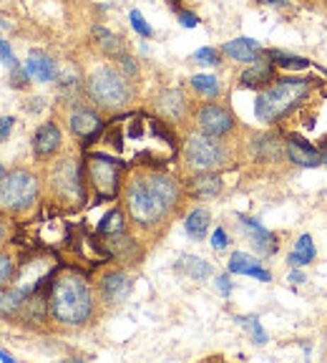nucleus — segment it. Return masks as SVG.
Here are the masks:
<instances>
[{"instance_id":"obj_1","label":"nucleus","mask_w":327,"mask_h":363,"mask_svg":"<svg viewBox=\"0 0 327 363\" xmlns=\"http://www.w3.org/2000/svg\"><path fill=\"white\" fill-rule=\"evenodd\" d=\"M179 199L176 182L166 174L136 177L126 189V207L136 225L154 227L169 215V210Z\"/></svg>"},{"instance_id":"obj_2","label":"nucleus","mask_w":327,"mask_h":363,"mask_svg":"<svg viewBox=\"0 0 327 363\" xmlns=\"http://www.w3.org/2000/svg\"><path fill=\"white\" fill-rule=\"evenodd\" d=\"M51 313L63 325H84L93 315V293L79 272H63L51 290Z\"/></svg>"},{"instance_id":"obj_3","label":"nucleus","mask_w":327,"mask_h":363,"mask_svg":"<svg viewBox=\"0 0 327 363\" xmlns=\"http://www.w3.org/2000/svg\"><path fill=\"white\" fill-rule=\"evenodd\" d=\"M310 89V79H277L254 101V113L260 121H277L289 113Z\"/></svg>"},{"instance_id":"obj_4","label":"nucleus","mask_w":327,"mask_h":363,"mask_svg":"<svg viewBox=\"0 0 327 363\" xmlns=\"http://www.w3.org/2000/svg\"><path fill=\"white\" fill-rule=\"evenodd\" d=\"M86 89H88V96L93 99V104L101 108H108V111L124 108L131 99L129 79L111 66H98L96 71L88 76Z\"/></svg>"},{"instance_id":"obj_5","label":"nucleus","mask_w":327,"mask_h":363,"mask_svg":"<svg viewBox=\"0 0 327 363\" xmlns=\"http://www.w3.org/2000/svg\"><path fill=\"white\" fill-rule=\"evenodd\" d=\"M38 197V179L28 169H13L0 179V207L28 210Z\"/></svg>"},{"instance_id":"obj_6","label":"nucleus","mask_w":327,"mask_h":363,"mask_svg":"<svg viewBox=\"0 0 327 363\" xmlns=\"http://www.w3.org/2000/svg\"><path fill=\"white\" fill-rule=\"evenodd\" d=\"M184 157L186 162L199 172H212L217 167H222L226 162V152L219 142H217V136H209V134H194L189 136V142L184 147Z\"/></svg>"},{"instance_id":"obj_7","label":"nucleus","mask_w":327,"mask_h":363,"mask_svg":"<svg viewBox=\"0 0 327 363\" xmlns=\"http://www.w3.org/2000/svg\"><path fill=\"white\" fill-rule=\"evenodd\" d=\"M88 174H91V184L101 197H113L116 189H119V174H121V164L116 159L103 157V154H93L88 159Z\"/></svg>"},{"instance_id":"obj_8","label":"nucleus","mask_w":327,"mask_h":363,"mask_svg":"<svg viewBox=\"0 0 327 363\" xmlns=\"http://www.w3.org/2000/svg\"><path fill=\"white\" fill-rule=\"evenodd\" d=\"M51 187L66 202H79L84 189H81V172L76 159H61L56 169L51 172Z\"/></svg>"},{"instance_id":"obj_9","label":"nucleus","mask_w":327,"mask_h":363,"mask_svg":"<svg viewBox=\"0 0 327 363\" xmlns=\"http://www.w3.org/2000/svg\"><path fill=\"white\" fill-rule=\"evenodd\" d=\"M197 124L204 134L219 139V136L229 134L234 129V116L224 106H219V104H204L197 111Z\"/></svg>"},{"instance_id":"obj_10","label":"nucleus","mask_w":327,"mask_h":363,"mask_svg":"<svg viewBox=\"0 0 327 363\" xmlns=\"http://www.w3.org/2000/svg\"><path fill=\"white\" fill-rule=\"evenodd\" d=\"M98 290H101V298L106 306H121V303L131 295V278L121 270L106 272V275L101 278Z\"/></svg>"},{"instance_id":"obj_11","label":"nucleus","mask_w":327,"mask_h":363,"mask_svg":"<svg viewBox=\"0 0 327 363\" xmlns=\"http://www.w3.org/2000/svg\"><path fill=\"white\" fill-rule=\"evenodd\" d=\"M222 53L229 56L231 61H239V63H257L262 61L265 51H262V45L252 38H234L229 43L222 45Z\"/></svg>"},{"instance_id":"obj_12","label":"nucleus","mask_w":327,"mask_h":363,"mask_svg":"<svg viewBox=\"0 0 327 363\" xmlns=\"http://www.w3.org/2000/svg\"><path fill=\"white\" fill-rule=\"evenodd\" d=\"M239 220H242V227L247 230L254 247L260 250L262 255H275L277 247H280L275 235H272L270 230H265V227L260 225V220H254V217H239Z\"/></svg>"},{"instance_id":"obj_13","label":"nucleus","mask_w":327,"mask_h":363,"mask_svg":"<svg viewBox=\"0 0 327 363\" xmlns=\"http://www.w3.org/2000/svg\"><path fill=\"white\" fill-rule=\"evenodd\" d=\"M285 154L289 157V162L299 167H317L322 164V157L312 144H307L305 139H299V136H289L287 147H285Z\"/></svg>"},{"instance_id":"obj_14","label":"nucleus","mask_w":327,"mask_h":363,"mask_svg":"<svg viewBox=\"0 0 327 363\" xmlns=\"http://www.w3.org/2000/svg\"><path fill=\"white\" fill-rule=\"evenodd\" d=\"M25 71H28L30 79L40 81V84H48V81H56L58 76V68H56V61H53L48 53H40V51H33L25 61Z\"/></svg>"},{"instance_id":"obj_15","label":"nucleus","mask_w":327,"mask_h":363,"mask_svg":"<svg viewBox=\"0 0 327 363\" xmlns=\"http://www.w3.org/2000/svg\"><path fill=\"white\" fill-rule=\"evenodd\" d=\"M229 272H234V275H252V278L262 280V283H270L272 278L270 272L260 265V260L247 255V252H234L229 257Z\"/></svg>"},{"instance_id":"obj_16","label":"nucleus","mask_w":327,"mask_h":363,"mask_svg":"<svg viewBox=\"0 0 327 363\" xmlns=\"http://www.w3.org/2000/svg\"><path fill=\"white\" fill-rule=\"evenodd\" d=\"M71 131L81 139H93V136L101 131V119H98L96 111L91 108H76L71 113Z\"/></svg>"},{"instance_id":"obj_17","label":"nucleus","mask_w":327,"mask_h":363,"mask_svg":"<svg viewBox=\"0 0 327 363\" xmlns=\"http://www.w3.org/2000/svg\"><path fill=\"white\" fill-rule=\"evenodd\" d=\"M58 147H61V129L56 124H51V121L38 126V131L33 136V152L38 157H51V154L58 152Z\"/></svg>"},{"instance_id":"obj_18","label":"nucleus","mask_w":327,"mask_h":363,"mask_svg":"<svg viewBox=\"0 0 327 363\" xmlns=\"http://www.w3.org/2000/svg\"><path fill=\"white\" fill-rule=\"evenodd\" d=\"M272 84H275V63L272 61L249 63V68L242 74V86L247 89H262V86Z\"/></svg>"},{"instance_id":"obj_19","label":"nucleus","mask_w":327,"mask_h":363,"mask_svg":"<svg viewBox=\"0 0 327 363\" xmlns=\"http://www.w3.org/2000/svg\"><path fill=\"white\" fill-rule=\"evenodd\" d=\"M156 108L166 116V119H181L186 111V101L179 91H164L161 96L156 99Z\"/></svg>"},{"instance_id":"obj_20","label":"nucleus","mask_w":327,"mask_h":363,"mask_svg":"<svg viewBox=\"0 0 327 363\" xmlns=\"http://www.w3.org/2000/svg\"><path fill=\"white\" fill-rule=\"evenodd\" d=\"M189 192H192L194 197H214V194L222 192V179L217 174L204 172V174L189 179Z\"/></svg>"},{"instance_id":"obj_21","label":"nucleus","mask_w":327,"mask_h":363,"mask_svg":"<svg viewBox=\"0 0 327 363\" xmlns=\"http://www.w3.org/2000/svg\"><path fill=\"white\" fill-rule=\"evenodd\" d=\"M209 222H212V217H209V212L204 210V207H197V210L189 212V217H186L184 227H186V235L192 240H204L207 238V230H209Z\"/></svg>"},{"instance_id":"obj_22","label":"nucleus","mask_w":327,"mask_h":363,"mask_svg":"<svg viewBox=\"0 0 327 363\" xmlns=\"http://www.w3.org/2000/svg\"><path fill=\"white\" fill-rule=\"evenodd\" d=\"M312 260H315V242H312L310 235H302V238L297 240V245H294V252H289L287 262L292 267H302Z\"/></svg>"},{"instance_id":"obj_23","label":"nucleus","mask_w":327,"mask_h":363,"mask_svg":"<svg viewBox=\"0 0 327 363\" xmlns=\"http://www.w3.org/2000/svg\"><path fill=\"white\" fill-rule=\"evenodd\" d=\"M23 306H25V290H0V315H16Z\"/></svg>"},{"instance_id":"obj_24","label":"nucleus","mask_w":327,"mask_h":363,"mask_svg":"<svg viewBox=\"0 0 327 363\" xmlns=\"http://www.w3.org/2000/svg\"><path fill=\"white\" fill-rule=\"evenodd\" d=\"M179 270H184L189 278L194 280H207L212 275V265L204 262L202 257H194V255H184L179 262Z\"/></svg>"},{"instance_id":"obj_25","label":"nucleus","mask_w":327,"mask_h":363,"mask_svg":"<svg viewBox=\"0 0 327 363\" xmlns=\"http://www.w3.org/2000/svg\"><path fill=\"white\" fill-rule=\"evenodd\" d=\"M192 89L202 96H219V81L209 74H197L192 76Z\"/></svg>"},{"instance_id":"obj_26","label":"nucleus","mask_w":327,"mask_h":363,"mask_svg":"<svg viewBox=\"0 0 327 363\" xmlns=\"http://www.w3.org/2000/svg\"><path fill=\"white\" fill-rule=\"evenodd\" d=\"M270 58L275 66L280 68H307L310 61L302 56H292V53H285V51H270Z\"/></svg>"},{"instance_id":"obj_27","label":"nucleus","mask_w":327,"mask_h":363,"mask_svg":"<svg viewBox=\"0 0 327 363\" xmlns=\"http://www.w3.org/2000/svg\"><path fill=\"white\" fill-rule=\"evenodd\" d=\"M98 233H101V235H119V233H124V217H121V212L119 210L108 212V215L101 220V225H98Z\"/></svg>"},{"instance_id":"obj_28","label":"nucleus","mask_w":327,"mask_h":363,"mask_svg":"<svg viewBox=\"0 0 327 363\" xmlns=\"http://www.w3.org/2000/svg\"><path fill=\"white\" fill-rule=\"evenodd\" d=\"M129 21H131V26H134L136 33L144 35V38H151L154 30H151V26H149V23L144 21L142 13H139V11H131V13H129Z\"/></svg>"},{"instance_id":"obj_29","label":"nucleus","mask_w":327,"mask_h":363,"mask_svg":"<svg viewBox=\"0 0 327 363\" xmlns=\"http://www.w3.org/2000/svg\"><path fill=\"white\" fill-rule=\"evenodd\" d=\"M11 280H13V260L6 252H0V290L8 288Z\"/></svg>"},{"instance_id":"obj_30","label":"nucleus","mask_w":327,"mask_h":363,"mask_svg":"<svg viewBox=\"0 0 327 363\" xmlns=\"http://www.w3.org/2000/svg\"><path fill=\"white\" fill-rule=\"evenodd\" d=\"M192 58L197 63H202V66H217L219 63V53L214 48H199V51H194Z\"/></svg>"},{"instance_id":"obj_31","label":"nucleus","mask_w":327,"mask_h":363,"mask_svg":"<svg viewBox=\"0 0 327 363\" xmlns=\"http://www.w3.org/2000/svg\"><path fill=\"white\" fill-rule=\"evenodd\" d=\"M244 325L249 328V333H252V338L257 340V343H267V333L262 330V325H260V318H239Z\"/></svg>"},{"instance_id":"obj_32","label":"nucleus","mask_w":327,"mask_h":363,"mask_svg":"<svg viewBox=\"0 0 327 363\" xmlns=\"http://www.w3.org/2000/svg\"><path fill=\"white\" fill-rule=\"evenodd\" d=\"M93 35H96V38H101V40H98V43L106 45L108 51H113V48H119V43H116V38H113V35L108 33L106 28H93Z\"/></svg>"},{"instance_id":"obj_33","label":"nucleus","mask_w":327,"mask_h":363,"mask_svg":"<svg viewBox=\"0 0 327 363\" xmlns=\"http://www.w3.org/2000/svg\"><path fill=\"white\" fill-rule=\"evenodd\" d=\"M13 124H16V119H13V116H0V142H6L8 136H11Z\"/></svg>"},{"instance_id":"obj_34","label":"nucleus","mask_w":327,"mask_h":363,"mask_svg":"<svg viewBox=\"0 0 327 363\" xmlns=\"http://www.w3.org/2000/svg\"><path fill=\"white\" fill-rule=\"evenodd\" d=\"M226 242H229V240H226V233L222 230V227H217L214 235H212V247H214V250H224Z\"/></svg>"},{"instance_id":"obj_35","label":"nucleus","mask_w":327,"mask_h":363,"mask_svg":"<svg viewBox=\"0 0 327 363\" xmlns=\"http://www.w3.org/2000/svg\"><path fill=\"white\" fill-rule=\"evenodd\" d=\"M179 21H181V26H184V28H197V26H199V18L194 16V13H186V11L179 13Z\"/></svg>"},{"instance_id":"obj_36","label":"nucleus","mask_w":327,"mask_h":363,"mask_svg":"<svg viewBox=\"0 0 327 363\" xmlns=\"http://www.w3.org/2000/svg\"><path fill=\"white\" fill-rule=\"evenodd\" d=\"M0 61H6L8 66H13V63H16V58H13V51H11V45H8V40H0Z\"/></svg>"},{"instance_id":"obj_37","label":"nucleus","mask_w":327,"mask_h":363,"mask_svg":"<svg viewBox=\"0 0 327 363\" xmlns=\"http://www.w3.org/2000/svg\"><path fill=\"white\" fill-rule=\"evenodd\" d=\"M217 288H219L222 295H229V290H231L229 275H219V278H217Z\"/></svg>"},{"instance_id":"obj_38","label":"nucleus","mask_w":327,"mask_h":363,"mask_svg":"<svg viewBox=\"0 0 327 363\" xmlns=\"http://www.w3.org/2000/svg\"><path fill=\"white\" fill-rule=\"evenodd\" d=\"M289 283H305V275L299 270H292L289 272Z\"/></svg>"},{"instance_id":"obj_39","label":"nucleus","mask_w":327,"mask_h":363,"mask_svg":"<svg viewBox=\"0 0 327 363\" xmlns=\"http://www.w3.org/2000/svg\"><path fill=\"white\" fill-rule=\"evenodd\" d=\"M267 6H277V8H285L287 6V0H265Z\"/></svg>"},{"instance_id":"obj_40","label":"nucleus","mask_w":327,"mask_h":363,"mask_svg":"<svg viewBox=\"0 0 327 363\" xmlns=\"http://www.w3.org/2000/svg\"><path fill=\"white\" fill-rule=\"evenodd\" d=\"M320 157H322V162H325V164H327V142L322 144V149H320Z\"/></svg>"},{"instance_id":"obj_41","label":"nucleus","mask_w":327,"mask_h":363,"mask_svg":"<svg viewBox=\"0 0 327 363\" xmlns=\"http://www.w3.org/2000/svg\"><path fill=\"white\" fill-rule=\"evenodd\" d=\"M3 240H6V225L0 222V242H3Z\"/></svg>"},{"instance_id":"obj_42","label":"nucleus","mask_w":327,"mask_h":363,"mask_svg":"<svg viewBox=\"0 0 327 363\" xmlns=\"http://www.w3.org/2000/svg\"><path fill=\"white\" fill-rule=\"evenodd\" d=\"M0 358H3V361H8V363H11V361H13V356H8V353H6V351H0Z\"/></svg>"},{"instance_id":"obj_43","label":"nucleus","mask_w":327,"mask_h":363,"mask_svg":"<svg viewBox=\"0 0 327 363\" xmlns=\"http://www.w3.org/2000/svg\"><path fill=\"white\" fill-rule=\"evenodd\" d=\"M3 177H6V167L0 164V179H3Z\"/></svg>"}]
</instances>
